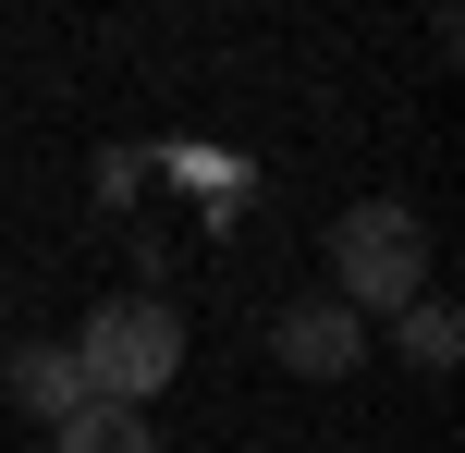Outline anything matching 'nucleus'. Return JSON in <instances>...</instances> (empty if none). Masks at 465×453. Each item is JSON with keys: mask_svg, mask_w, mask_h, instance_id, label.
<instances>
[{"mask_svg": "<svg viewBox=\"0 0 465 453\" xmlns=\"http://www.w3.org/2000/svg\"><path fill=\"white\" fill-rule=\"evenodd\" d=\"M0 392H13V405L37 417V429L86 417V380H74V356H62V343H13V356H0Z\"/></svg>", "mask_w": 465, "mask_h": 453, "instance_id": "nucleus-4", "label": "nucleus"}, {"mask_svg": "<svg viewBox=\"0 0 465 453\" xmlns=\"http://www.w3.org/2000/svg\"><path fill=\"white\" fill-rule=\"evenodd\" d=\"M270 356L294 368V380H355V356H368V319H343L331 294H306V307L270 319Z\"/></svg>", "mask_w": 465, "mask_h": 453, "instance_id": "nucleus-3", "label": "nucleus"}, {"mask_svg": "<svg viewBox=\"0 0 465 453\" xmlns=\"http://www.w3.org/2000/svg\"><path fill=\"white\" fill-rule=\"evenodd\" d=\"M392 343H404V368H453L465 356V319L441 307V294H417V307L392 319Z\"/></svg>", "mask_w": 465, "mask_h": 453, "instance_id": "nucleus-6", "label": "nucleus"}, {"mask_svg": "<svg viewBox=\"0 0 465 453\" xmlns=\"http://www.w3.org/2000/svg\"><path fill=\"white\" fill-rule=\"evenodd\" d=\"M49 453H160V429H147V417H123V405H86V417H62V429H49Z\"/></svg>", "mask_w": 465, "mask_h": 453, "instance_id": "nucleus-5", "label": "nucleus"}, {"mask_svg": "<svg viewBox=\"0 0 465 453\" xmlns=\"http://www.w3.org/2000/svg\"><path fill=\"white\" fill-rule=\"evenodd\" d=\"M62 356H74V380H86V405L147 417V392L184 380V319H172L160 294H111V307H98L86 331L62 343Z\"/></svg>", "mask_w": 465, "mask_h": 453, "instance_id": "nucleus-2", "label": "nucleus"}, {"mask_svg": "<svg viewBox=\"0 0 465 453\" xmlns=\"http://www.w3.org/2000/svg\"><path fill=\"white\" fill-rule=\"evenodd\" d=\"M429 294V221L404 196H355L331 221V307L343 319H404Z\"/></svg>", "mask_w": 465, "mask_h": 453, "instance_id": "nucleus-1", "label": "nucleus"}]
</instances>
